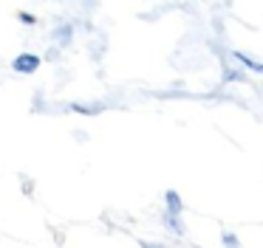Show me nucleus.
<instances>
[{"instance_id": "nucleus-1", "label": "nucleus", "mask_w": 263, "mask_h": 248, "mask_svg": "<svg viewBox=\"0 0 263 248\" xmlns=\"http://www.w3.org/2000/svg\"><path fill=\"white\" fill-rule=\"evenodd\" d=\"M164 200H167L164 212H173V214H181L184 212V200H181V195H178L176 189H167L164 192Z\"/></svg>"}, {"instance_id": "nucleus-2", "label": "nucleus", "mask_w": 263, "mask_h": 248, "mask_svg": "<svg viewBox=\"0 0 263 248\" xmlns=\"http://www.w3.org/2000/svg\"><path fill=\"white\" fill-rule=\"evenodd\" d=\"M229 56L232 59H238L243 68H249V71H255V73H263V62H257V59H252V56H246L243 51H229Z\"/></svg>"}, {"instance_id": "nucleus-3", "label": "nucleus", "mask_w": 263, "mask_h": 248, "mask_svg": "<svg viewBox=\"0 0 263 248\" xmlns=\"http://www.w3.org/2000/svg\"><path fill=\"white\" fill-rule=\"evenodd\" d=\"M164 223L173 234H184V225H181V214H173V212H164Z\"/></svg>"}, {"instance_id": "nucleus-4", "label": "nucleus", "mask_w": 263, "mask_h": 248, "mask_svg": "<svg viewBox=\"0 0 263 248\" xmlns=\"http://www.w3.org/2000/svg\"><path fill=\"white\" fill-rule=\"evenodd\" d=\"M223 79H227V82H246V73L240 71V68H223Z\"/></svg>"}, {"instance_id": "nucleus-5", "label": "nucleus", "mask_w": 263, "mask_h": 248, "mask_svg": "<svg viewBox=\"0 0 263 248\" xmlns=\"http://www.w3.org/2000/svg\"><path fill=\"white\" fill-rule=\"evenodd\" d=\"M14 68H20V71H34L37 56H20V59H14Z\"/></svg>"}, {"instance_id": "nucleus-6", "label": "nucleus", "mask_w": 263, "mask_h": 248, "mask_svg": "<svg viewBox=\"0 0 263 248\" xmlns=\"http://www.w3.org/2000/svg\"><path fill=\"white\" fill-rule=\"evenodd\" d=\"M221 242H223V248H240V240L232 231H221Z\"/></svg>"}, {"instance_id": "nucleus-7", "label": "nucleus", "mask_w": 263, "mask_h": 248, "mask_svg": "<svg viewBox=\"0 0 263 248\" xmlns=\"http://www.w3.org/2000/svg\"><path fill=\"white\" fill-rule=\"evenodd\" d=\"M142 248H164L161 242H147V240H142Z\"/></svg>"}]
</instances>
